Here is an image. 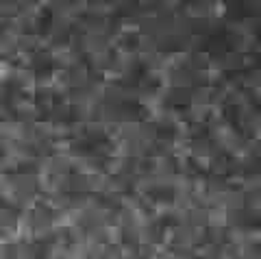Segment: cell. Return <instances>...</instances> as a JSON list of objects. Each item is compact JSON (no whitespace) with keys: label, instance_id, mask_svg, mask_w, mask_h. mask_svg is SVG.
<instances>
[{"label":"cell","instance_id":"cell-1","mask_svg":"<svg viewBox=\"0 0 261 259\" xmlns=\"http://www.w3.org/2000/svg\"><path fill=\"white\" fill-rule=\"evenodd\" d=\"M35 61L37 63H33V70H35L37 72V74H44V76H48V74H50V66H53V59H50V57H42V53H37L35 55Z\"/></svg>","mask_w":261,"mask_h":259}]
</instances>
